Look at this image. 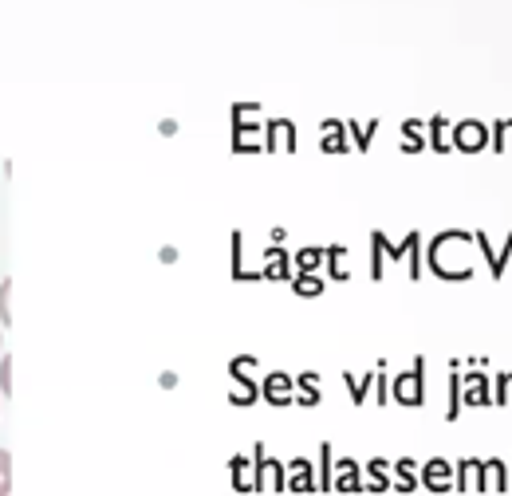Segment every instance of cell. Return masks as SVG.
<instances>
[{"instance_id":"3957f363","label":"cell","mask_w":512,"mask_h":496,"mask_svg":"<svg viewBox=\"0 0 512 496\" xmlns=\"http://www.w3.org/2000/svg\"><path fill=\"white\" fill-rule=\"evenodd\" d=\"M461 402L465 406H493V394H489V378L485 371L469 367V374H461Z\"/></svg>"},{"instance_id":"277c9868","label":"cell","mask_w":512,"mask_h":496,"mask_svg":"<svg viewBox=\"0 0 512 496\" xmlns=\"http://www.w3.org/2000/svg\"><path fill=\"white\" fill-rule=\"evenodd\" d=\"M422 485H426V489H434V493H446V489H453V465H449V461H442V457L426 461V465H422Z\"/></svg>"},{"instance_id":"5b68a950","label":"cell","mask_w":512,"mask_h":496,"mask_svg":"<svg viewBox=\"0 0 512 496\" xmlns=\"http://www.w3.org/2000/svg\"><path fill=\"white\" fill-rule=\"evenodd\" d=\"M288 390H292V378H288V374H268V382H264V394H268V402L284 406V402H288Z\"/></svg>"},{"instance_id":"6da1fadb","label":"cell","mask_w":512,"mask_h":496,"mask_svg":"<svg viewBox=\"0 0 512 496\" xmlns=\"http://www.w3.org/2000/svg\"><path fill=\"white\" fill-rule=\"evenodd\" d=\"M453 146L465 150V154H477L489 146V126L477 123V119H465V123L453 126Z\"/></svg>"},{"instance_id":"4fadbf2b","label":"cell","mask_w":512,"mask_h":496,"mask_svg":"<svg viewBox=\"0 0 512 496\" xmlns=\"http://www.w3.org/2000/svg\"><path fill=\"white\" fill-rule=\"evenodd\" d=\"M8 296H12V280H0V327L12 323V311H8Z\"/></svg>"},{"instance_id":"30bf717a","label":"cell","mask_w":512,"mask_h":496,"mask_svg":"<svg viewBox=\"0 0 512 496\" xmlns=\"http://www.w3.org/2000/svg\"><path fill=\"white\" fill-rule=\"evenodd\" d=\"M473 245L481 248V252H485V260H489V272H493V276H497V248L489 245V237H485V233H481V229H477V233H473Z\"/></svg>"},{"instance_id":"9a60e30c","label":"cell","mask_w":512,"mask_h":496,"mask_svg":"<svg viewBox=\"0 0 512 496\" xmlns=\"http://www.w3.org/2000/svg\"><path fill=\"white\" fill-rule=\"evenodd\" d=\"M320 276H300V280H296V292H300V296H320Z\"/></svg>"},{"instance_id":"8fae6325","label":"cell","mask_w":512,"mask_h":496,"mask_svg":"<svg viewBox=\"0 0 512 496\" xmlns=\"http://www.w3.org/2000/svg\"><path fill=\"white\" fill-rule=\"evenodd\" d=\"M446 119H442V115H438V119H434V123H430V134H434V138H430V146H434V150H442V154H446L449 150V142L446 138H442V134H446Z\"/></svg>"},{"instance_id":"7a4b0ae2","label":"cell","mask_w":512,"mask_h":496,"mask_svg":"<svg viewBox=\"0 0 512 496\" xmlns=\"http://www.w3.org/2000/svg\"><path fill=\"white\" fill-rule=\"evenodd\" d=\"M422 371H426V363L418 359V363H414V374H402V378L394 382L398 402H406V406H422V402H426V378H422Z\"/></svg>"},{"instance_id":"9c48e42d","label":"cell","mask_w":512,"mask_h":496,"mask_svg":"<svg viewBox=\"0 0 512 496\" xmlns=\"http://www.w3.org/2000/svg\"><path fill=\"white\" fill-rule=\"evenodd\" d=\"M394 473L402 477V485H398V489H418V477H414V473H418V465H414V461H398V465H394Z\"/></svg>"},{"instance_id":"52a82bcc","label":"cell","mask_w":512,"mask_h":496,"mask_svg":"<svg viewBox=\"0 0 512 496\" xmlns=\"http://www.w3.org/2000/svg\"><path fill=\"white\" fill-rule=\"evenodd\" d=\"M461 414V374H453L449 378V410H446V418L453 422Z\"/></svg>"},{"instance_id":"ac0fdd59","label":"cell","mask_w":512,"mask_h":496,"mask_svg":"<svg viewBox=\"0 0 512 496\" xmlns=\"http://www.w3.org/2000/svg\"><path fill=\"white\" fill-rule=\"evenodd\" d=\"M509 256H512V233L505 237V248L497 252V276H493V280H501V276H505V264H509Z\"/></svg>"},{"instance_id":"d6986e66","label":"cell","mask_w":512,"mask_h":496,"mask_svg":"<svg viewBox=\"0 0 512 496\" xmlns=\"http://www.w3.org/2000/svg\"><path fill=\"white\" fill-rule=\"evenodd\" d=\"M509 493H512V465H509Z\"/></svg>"},{"instance_id":"7c38bea8","label":"cell","mask_w":512,"mask_h":496,"mask_svg":"<svg viewBox=\"0 0 512 496\" xmlns=\"http://www.w3.org/2000/svg\"><path fill=\"white\" fill-rule=\"evenodd\" d=\"M509 390H512V371L497 374V394H493V406H509Z\"/></svg>"},{"instance_id":"2e32d148","label":"cell","mask_w":512,"mask_h":496,"mask_svg":"<svg viewBox=\"0 0 512 496\" xmlns=\"http://www.w3.org/2000/svg\"><path fill=\"white\" fill-rule=\"evenodd\" d=\"M509 119H497V123H493V150H497V154H505V134H509Z\"/></svg>"},{"instance_id":"5bb4252c","label":"cell","mask_w":512,"mask_h":496,"mask_svg":"<svg viewBox=\"0 0 512 496\" xmlns=\"http://www.w3.org/2000/svg\"><path fill=\"white\" fill-rule=\"evenodd\" d=\"M0 394L4 398L12 394V359L8 355H0Z\"/></svg>"},{"instance_id":"8992f818","label":"cell","mask_w":512,"mask_h":496,"mask_svg":"<svg viewBox=\"0 0 512 496\" xmlns=\"http://www.w3.org/2000/svg\"><path fill=\"white\" fill-rule=\"evenodd\" d=\"M335 489H363V485H359V465H355V461H339V481H335Z\"/></svg>"},{"instance_id":"e0dca14e","label":"cell","mask_w":512,"mask_h":496,"mask_svg":"<svg viewBox=\"0 0 512 496\" xmlns=\"http://www.w3.org/2000/svg\"><path fill=\"white\" fill-rule=\"evenodd\" d=\"M320 248H304V252H300V268H304V276H312V268H316V264H320Z\"/></svg>"},{"instance_id":"ba28073f","label":"cell","mask_w":512,"mask_h":496,"mask_svg":"<svg viewBox=\"0 0 512 496\" xmlns=\"http://www.w3.org/2000/svg\"><path fill=\"white\" fill-rule=\"evenodd\" d=\"M12 493V453L0 449V496Z\"/></svg>"}]
</instances>
